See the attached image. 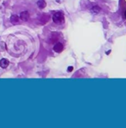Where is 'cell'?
I'll return each instance as SVG.
<instances>
[{"label":"cell","instance_id":"6","mask_svg":"<svg viewBox=\"0 0 126 128\" xmlns=\"http://www.w3.org/2000/svg\"><path fill=\"white\" fill-rule=\"evenodd\" d=\"M124 17H125V18H126V11H125V12H124Z\"/></svg>","mask_w":126,"mask_h":128},{"label":"cell","instance_id":"4","mask_svg":"<svg viewBox=\"0 0 126 128\" xmlns=\"http://www.w3.org/2000/svg\"><path fill=\"white\" fill-rule=\"evenodd\" d=\"M54 49L55 50V51H57V52H61V50L63 49V45L61 44V43H57V44L54 47Z\"/></svg>","mask_w":126,"mask_h":128},{"label":"cell","instance_id":"1","mask_svg":"<svg viewBox=\"0 0 126 128\" xmlns=\"http://www.w3.org/2000/svg\"><path fill=\"white\" fill-rule=\"evenodd\" d=\"M53 20H54V23H62L65 20L64 15L61 12H57L53 16Z\"/></svg>","mask_w":126,"mask_h":128},{"label":"cell","instance_id":"2","mask_svg":"<svg viewBox=\"0 0 126 128\" xmlns=\"http://www.w3.org/2000/svg\"><path fill=\"white\" fill-rule=\"evenodd\" d=\"M21 19H22V21H27L29 19V17H30V14H29V12H27V11H23V12H22L21 13V16H20Z\"/></svg>","mask_w":126,"mask_h":128},{"label":"cell","instance_id":"3","mask_svg":"<svg viewBox=\"0 0 126 128\" xmlns=\"http://www.w3.org/2000/svg\"><path fill=\"white\" fill-rule=\"evenodd\" d=\"M9 65V61L6 59H2L0 61V67L3 68V69H6Z\"/></svg>","mask_w":126,"mask_h":128},{"label":"cell","instance_id":"5","mask_svg":"<svg viewBox=\"0 0 126 128\" xmlns=\"http://www.w3.org/2000/svg\"><path fill=\"white\" fill-rule=\"evenodd\" d=\"M10 21L12 23H16L18 22V17H17V16H12L10 18Z\"/></svg>","mask_w":126,"mask_h":128}]
</instances>
